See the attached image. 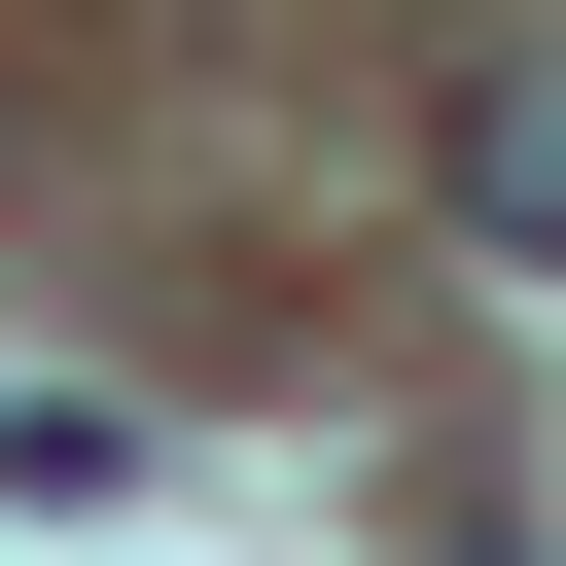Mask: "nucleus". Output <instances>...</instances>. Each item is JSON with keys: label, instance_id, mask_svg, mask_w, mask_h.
I'll return each instance as SVG.
<instances>
[{"label": "nucleus", "instance_id": "obj_1", "mask_svg": "<svg viewBox=\"0 0 566 566\" xmlns=\"http://www.w3.org/2000/svg\"><path fill=\"white\" fill-rule=\"evenodd\" d=\"M460 212H495V248H566V35H495V71H460Z\"/></svg>", "mask_w": 566, "mask_h": 566}]
</instances>
